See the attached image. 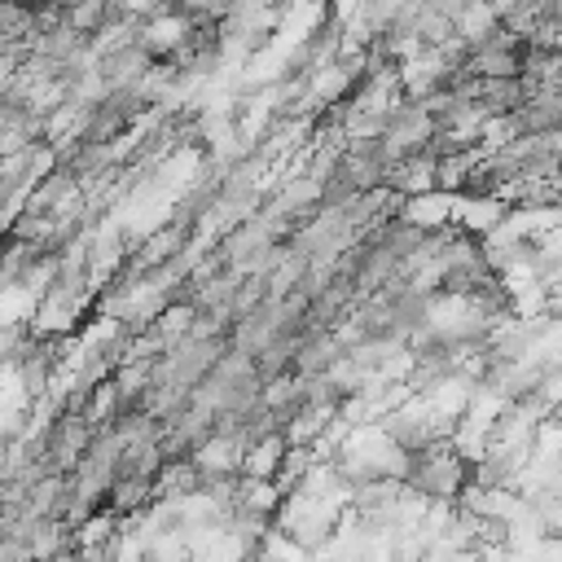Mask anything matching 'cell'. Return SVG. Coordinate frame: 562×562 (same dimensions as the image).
<instances>
[{"mask_svg": "<svg viewBox=\"0 0 562 562\" xmlns=\"http://www.w3.org/2000/svg\"><path fill=\"white\" fill-rule=\"evenodd\" d=\"M452 198L448 189H426V193H408L400 198V224L417 228V233H435L452 220Z\"/></svg>", "mask_w": 562, "mask_h": 562, "instance_id": "6da1fadb", "label": "cell"}]
</instances>
